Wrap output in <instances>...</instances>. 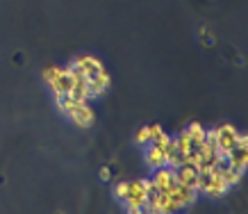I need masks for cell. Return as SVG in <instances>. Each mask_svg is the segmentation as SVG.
<instances>
[{"label": "cell", "mask_w": 248, "mask_h": 214, "mask_svg": "<svg viewBox=\"0 0 248 214\" xmlns=\"http://www.w3.org/2000/svg\"><path fill=\"white\" fill-rule=\"evenodd\" d=\"M68 66H73V69H76L78 73H82L87 80H93L98 73H103V71H105L103 61L98 60V57H93V55H80V57H76Z\"/></svg>", "instance_id": "1"}, {"label": "cell", "mask_w": 248, "mask_h": 214, "mask_svg": "<svg viewBox=\"0 0 248 214\" xmlns=\"http://www.w3.org/2000/svg\"><path fill=\"white\" fill-rule=\"evenodd\" d=\"M66 119L76 128H82V130H87V128H91L93 125V121H96V114H93V109H91L89 103H76V105L71 107V112L66 114Z\"/></svg>", "instance_id": "2"}, {"label": "cell", "mask_w": 248, "mask_h": 214, "mask_svg": "<svg viewBox=\"0 0 248 214\" xmlns=\"http://www.w3.org/2000/svg\"><path fill=\"white\" fill-rule=\"evenodd\" d=\"M214 130H217V151L228 157V153L237 146L239 130H237L234 125H230V123H223V125H218V128H214Z\"/></svg>", "instance_id": "3"}, {"label": "cell", "mask_w": 248, "mask_h": 214, "mask_svg": "<svg viewBox=\"0 0 248 214\" xmlns=\"http://www.w3.org/2000/svg\"><path fill=\"white\" fill-rule=\"evenodd\" d=\"M143 164L148 171H155L159 167H166V155H164V148H159L155 144H148L143 146Z\"/></svg>", "instance_id": "4"}, {"label": "cell", "mask_w": 248, "mask_h": 214, "mask_svg": "<svg viewBox=\"0 0 248 214\" xmlns=\"http://www.w3.org/2000/svg\"><path fill=\"white\" fill-rule=\"evenodd\" d=\"M146 203V189H143V178L128 183V196L123 200V207H141Z\"/></svg>", "instance_id": "5"}, {"label": "cell", "mask_w": 248, "mask_h": 214, "mask_svg": "<svg viewBox=\"0 0 248 214\" xmlns=\"http://www.w3.org/2000/svg\"><path fill=\"white\" fill-rule=\"evenodd\" d=\"M109 73L103 71V73H98L93 80H87V89H89V100H96V98H103L109 89Z\"/></svg>", "instance_id": "6"}, {"label": "cell", "mask_w": 248, "mask_h": 214, "mask_svg": "<svg viewBox=\"0 0 248 214\" xmlns=\"http://www.w3.org/2000/svg\"><path fill=\"white\" fill-rule=\"evenodd\" d=\"M71 84H73V73H71V69H62L60 76L55 77L53 82L48 84V89L53 92V96H66L68 92H71Z\"/></svg>", "instance_id": "7"}, {"label": "cell", "mask_w": 248, "mask_h": 214, "mask_svg": "<svg viewBox=\"0 0 248 214\" xmlns=\"http://www.w3.org/2000/svg\"><path fill=\"white\" fill-rule=\"evenodd\" d=\"M228 167L239 171V173H246L248 167V146H234L232 151L228 153Z\"/></svg>", "instance_id": "8"}, {"label": "cell", "mask_w": 248, "mask_h": 214, "mask_svg": "<svg viewBox=\"0 0 248 214\" xmlns=\"http://www.w3.org/2000/svg\"><path fill=\"white\" fill-rule=\"evenodd\" d=\"M228 191H230V187L223 183V178L218 176L217 171H212V180H210V184H207V189L203 191V196H207V199H212V200H218V199H223Z\"/></svg>", "instance_id": "9"}, {"label": "cell", "mask_w": 248, "mask_h": 214, "mask_svg": "<svg viewBox=\"0 0 248 214\" xmlns=\"http://www.w3.org/2000/svg\"><path fill=\"white\" fill-rule=\"evenodd\" d=\"M151 180L155 183L157 191H169V187L175 183V178H173V168H169V167L155 168V171H151Z\"/></svg>", "instance_id": "10"}, {"label": "cell", "mask_w": 248, "mask_h": 214, "mask_svg": "<svg viewBox=\"0 0 248 214\" xmlns=\"http://www.w3.org/2000/svg\"><path fill=\"white\" fill-rule=\"evenodd\" d=\"M169 196H173L175 200H180L185 210H187V207H191L196 200H198V194H196L191 187H185V184H178V187H173V189L169 191Z\"/></svg>", "instance_id": "11"}, {"label": "cell", "mask_w": 248, "mask_h": 214, "mask_svg": "<svg viewBox=\"0 0 248 214\" xmlns=\"http://www.w3.org/2000/svg\"><path fill=\"white\" fill-rule=\"evenodd\" d=\"M148 139H151V144L164 148V146L171 141V135H166L164 128H162L159 123H153V125H148Z\"/></svg>", "instance_id": "12"}, {"label": "cell", "mask_w": 248, "mask_h": 214, "mask_svg": "<svg viewBox=\"0 0 248 214\" xmlns=\"http://www.w3.org/2000/svg\"><path fill=\"white\" fill-rule=\"evenodd\" d=\"M218 176L223 178V183L232 189V187H237V184L241 183V178H244V173H239V171H234V168H230V167H223V168H218L217 171Z\"/></svg>", "instance_id": "13"}, {"label": "cell", "mask_w": 248, "mask_h": 214, "mask_svg": "<svg viewBox=\"0 0 248 214\" xmlns=\"http://www.w3.org/2000/svg\"><path fill=\"white\" fill-rule=\"evenodd\" d=\"M185 132L189 135V139H191V144H194V146H198V144H203V141H205V128H203V123H198V121L189 123L187 128H185Z\"/></svg>", "instance_id": "14"}, {"label": "cell", "mask_w": 248, "mask_h": 214, "mask_svg": "<svg viewBox=\"0 0 248 214\" xmlns=\"http://www.w3.org/2000/svg\"><path fill=\"white\" fill-rule=\"evenodd\" d=\"M173 144H175V148H178V153H182V155H187L189 151H194V148H196L185 130H182L180 135H175V137H173Z\"/></svg>", "instance_id": "15"}, {"label": "cell", "mask_w": 248, "mask_h": 214, "mask_svg": "<svg viewBox=\"0 0 248 214\" xmlns=\"http://www.w3.org/2000/svg\"><path fill=\"white\" fill-rule=\"evenodd\" d=\"M60 71H62V66H55V64L46 66V69L41 71V77H44V82H46V84H50V82L55 80V77L60 76Z\"/></svg>", "instance_id": "16"}, {"label": "cell", "mask_w": 248, "mask_h": 214, "mask_svg": "<svg viewBox=\"0 0 248 214\" xmlns=\"http://www.w3.org/2000/svg\"><path fill=\"white\" fill-rule=\"evenodd\" d=\"M135 144L139 146V148L151 144V139H148V125H143V128H139V130L135 132Z\"/></svg>", "instance_id": "17"}, {"label": "cell", "mask_w": 248, "mask_h": 214, "mask_svg": "<svg viewBox=\"0 0 248 214\" xmlns=\"http://www.w3.org/2000/svg\"><path fill=\"white\" fill-rule=\"evenodd\" d=\"M125 196H128V183H116L114 184V199L123 203Z\"/></svg>", "instance_id": "18"}, {"label": "cell", "mask_w": 248, "mask_h": 214, "mask_svg": "<svg viewBox=\"0 0 248 214\" xmlns=\"http://www.w3.org/2000/svg\"><path fill=\"white\" fill-rule=\"evenodd\" d=\"M100 180H105V183H107V180H112V171H109L107 167L100 168Z\"/></svg>", "instance_id": "19"}, {"label": "cell", "mask_w": 248, "mask_h": 214, "mask_svg": "<svg viewBox=\"0 0 248 214\" xmlns=\"http://www.w3.org/2000/svg\"><path fill=\"white\" fill-rule=\"evenodd\" d=\"M125 214H143L141 207H125Z\"/></svg>", "instance_id": "20"}]
</instances>
